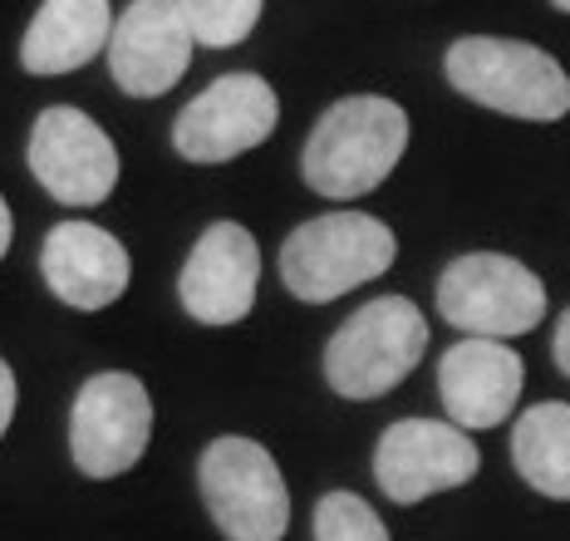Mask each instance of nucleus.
<instances>
[{"label": "nucleus", "instance_id": "15", "mask_svg": "<svg viewBox=\"0 0 570 541\" xmlns=\"http://www.w3.org/2000/svg\"><path fill=\"white\" fill-rule=\"evenodd\" d=\"M114 6L109 0H45L20 40V65L40 79L75 75L109 50Z\"/></svg>", "mask_w": 570, "mask_h": 541}, {"label": "nucleus", "instance_id": "9", "mask_svg": "<svg viewBox=\"0 0 570 541\" xmlns=\"http://www.w3.org/2000/svg\"><path fill=\"white\" fill-rule=\"evenodd\" d=\"M478 468H482V453L468 439V429L438 423V419L389 423L374 449V482L399 508H413V502L433 498V492L462 488V482L478 478Z\"/></svg>", "mask_w": 570, "mask_h": 541}, {"label": "nucleus", "instance_id": "22", "mask_svg": "<svg viewBox=\"0 0 570 541\" xmlns=\"http://www.w3.org/2000/svg\"><path fill=\"white\" fill-rule=\"evenodd\" d=\"M551 6H556V10H570V0H551Z\"/></svg>", "mask_w": 570, "mask_h": 541}, {"label": "nucleus", "instance_id": "11", "mask_svg": "<svg viewBox=\"0 0 570 541\" xmlns=\"http://www.w3.org/2000/svg\"><path fill=\"white\" fill-rule=\"evenodd\" d=\"M193 30H187L177 0H128L109 35V69L114 85L134 99H158L193 65Z\"/></svg>", "mask_w": 570, "mask_h": 541}, {"label": "nucleus", "instance_id": "13", "mask_svg": "<svg viewBox=\"0 0 570 541\" xmlns=\"http://www.w3.org/2000/svg\"><path fill=\"white\" fill-rule=\"evenodd\" d=\"M521 384H527V364L517 350H507V340L468 335L438 360V399L448 419L468 433L512 419Z\"/></svg>", "mask_w": 570, "mask_h": 541}, {"label": "nucleus", "instance_id": "8", "mask_svg": "<svg viewBox=\"0 0 570 541\" xmlns=\"http://www.w3.org/2000/svg\"><path fill=\"white\" fill-rule=\"evenodd\" d=\"M281 124V99L261 75H222L177 114L173 148L187 163L217 168L261 148Z\"/></svg>", "mask_w": 570, "mask_h": 541}, {"label": "nucleus", "instance_id": "1", "mask_svg": "<svg viewBox=\"0 0 570 541\" xmlns=\"http://www.w3.org/2000/svg\"><path fill=\"white\" fill-rule=\"evenodd\" d=\"M403 148H409V114L384 94H350L320 114L305 138L301 173L311 193L330 203H354L399 168Z\"/></svg>", "mask_w": 570, "mask_h": 541}, {"label": "nucleus", "instance_id": "4", "mask_svg": "<svg viewBox=\"0 0 570 541\" xmlns=\"http://www.w3.org/2000/svg\"><path fill=\"white\" fill-rule=\"evenodd\" d=\"M428 321L409 296H374L325 345V380L340 399H384L419 370Z\"/></svg>", "mask_w": 570, "mask_h": 541}, {"label": "nucleus", "instance_id": "18", "mask_svg": "<svg viewBox=\"0 0 570 541\" xmlns=\"http://www.w3.org/2000/svg\"><path fill=\"white\" fill-rule=\"evenodd\" d=\"M315 541H389V527L360 492H325L315 502Z\"/></svg>", "mask_w": 570, "mask_h": 541}, {"label": "nucleus", "instance_id": "21", "mask_svg": "<svg viewBox=\"0 0 570 541\" xmlns=\"http://www.w3.org/2000/svg\"><path fill=\"white\" fill-rule=\"evenodd\" d=\"M10 237H16V217H10L6 197H0V262H6V252H10Z\"/></svg>", "mask_w": 570, "mask_h": 541}, {"label": "nucleus", "instance_id": "7", "mask_svg": "<svg viewBox=\"0 0 570 541\" xmlns=\"http://www.w3.org/2000/svg\"><path fill=\"white\" fill-rule=\"evenodd\" d=\"M153 439V399L138 374L104 370L85 380L69 409V458L94 482L124 478L148 453Z\"/></svg>", "mask_w": 570, "mask_h": 541}, {"label": "nucleus", "instance_id": "3", "mask_svg": "<svg viewBox=\"0 0 570 541\" xmlns=\"http://www.w3.org/2000/svg\"><path fill=\"white\" fill-rule=\"evenodd\" d=\"M399 256L394 232L370 212H325L295 227L281 246V281L295 301L325 305L364 281H379Z\"/></svg>", "mask_w": 570, "mask_h": 541}, {"label": "nucleus", "instance_id": "10", "mask_svg": "<svg viewBox=\"0 0 570 541\" xmlns=\"http://www.w3.org/2000/svg\"><path fill=\"white\" fill-rule=\"evenodd\" d=\"M30 173L55 203L99 207L118 187V148L85 109H45L30 128Z\"/></svg>", "mask_w": 570, "mask_h": 541}, {"label": "nucleus", "instance_id": "19", "mask_svg": "<svg viewBox=\"0 0 570 541\" xmlns=\"http://www.w3.org/2000/svg\"><path fill=\"white\" fill-rule=\"evenodd\" d=\"M16 370H10L6 360H0V439H6V429H10V419H16Z\"/></svg>", "mask_w": 570, "mask_h": 541}, {"label": "nucleus", "instance_id": "5", "mask_svg": "<svg viewBox=\"0 0 570 541\" xmlns=\"http://www.w3.org/2000/svg\"><path fill=\"white\" fill-rule=\"evenodd\" d=\"M197 488L227 541H281L291 527V488L256 439H212L197 463Z\"/></svg>", "mask_w": 570, "mask_h": 541}, {"label": "nucleus", "instance_id": "16", "mask_svg": "<svg viewBox=\"0 0 570 541\" xmlns=\"http://www.w3.org/2000/svg\"><path fill=\"white\" fill-rule=\"evenodd\" d=\"M512 463L541 498L570 502V404H531L517 419Z\"/></svg>", "mask_w": 570, "mask_h": 541}, {"label": "nucleus", "instance_id": "14", "mask_svg": "<svg viewBox=\"0 0 570 541\" xmlns=\"http://www.w3.org/2000/svg\"><path fill=\"white\" fill-rule=\"evenodd\" d=\"M40 270L55 301L75 305V311H104L134 281L128 246L114 232L94 227V222H59V227L45 232Z\"/></svg>", "mask_w": 570, "mask_h": 541}, {"label": "nucleus", "instance_id": "12", "mask_svg": "<svg viewBox=\"0 0 570 541\" xmlns=\"http://www.w3.org/2000/svg\"><path fill=\"white\" fill-rule=\"evenodd\" d=\"M261 286V252L242 222H212L187 252L177 296L183 311L202 325H236L252 315Z\"/></svg>", "mask_w": 570, "mask_h": 541}, {"label": "nucleus", "instance_id": "17", "mask_svg": "<svg viewBox=\"0 0 570 541\" xmlns=\"http://www.w3.org/2000/svg\"><path fill=\"white\" fill-rule=\"evenodd\" d=\"M261 6H266V0H177L193 40L207 45V50H232V45H242L246 35L256 30Z\"/></svg>", "mask_w": 570, "mask_h": 541}, {"label": "nucleus", "instance_id": "6", "mask_svg": "<svg viewBox=\"0 0 570 541\" xmlns=\"http://www.w3.org/2000/svg\"><path fill=\"white\" fill-rule=\"evenodd\" d=\"M438 315L468 335L512 340L546 321V286L517 256L468 252L438 276Z\"/></svg>", "mask_w": 570, "mask_h": 541}, {"label": "nucleus", "instance_id": "20", "mask_svg": "<svg viewBox=\"0 0 570 541\" xmlns=\"http://www.w3.org/2000/svg\"><path fill=\"white\" fill-rule=\"evenodd\" d=\"M551 355H556V370L570 380V311L556 321V340H551Z\"/></svg>", "mask_w": 570, "mask_h": 541}, {"label": "nucleus", "instance_id": "2", "mask_svg": "<svg viewBox=\"0 0 570 541\" xmlns=\"http://www.w3.org/2000/svg\"><path fill=\"white\" fill-rule=\"evenodd\" d=\"M443 75L462 99L482 104L492 114H507V119L556 124L570 114V75L527 40L462 35V40L448 45Z\"/></svg>", "mask_w": 570, "mask_h": 541}]
</instances>
